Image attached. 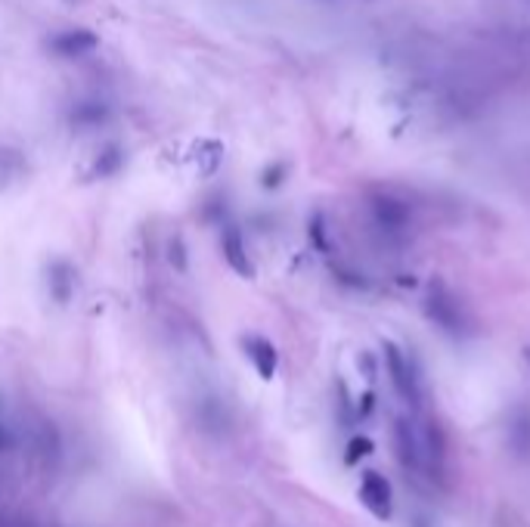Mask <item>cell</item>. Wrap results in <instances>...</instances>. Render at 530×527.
<instances>
[{
	"label": "cell",
	"mask_w": 530,
	"mask_h": 527,
	"mask_svg": "<svg viewBox=\"0 0 530 527\" xmlns=\"http://www.w3.org/2000/svg\"><path fill=\"white\" fill-rule=\"evenodd\" d=\"M394 496H391V484L385 475L379 472H363V481H360V503L366 505L369 512H373L379 522H388L391 512H394Z\"/></svg>",
	"instance_id": "obj_3"
},
{
	"label": "cell",
	"mask_w": 530,
	"mask_h": 527,
	"mask_svg": "<svg viewBox=\"0 0 530 527\" xmlns=\"http://www.w3.org/2000/svg\"><path fill=\"white\" fill-rule=\"evenodd\" d=\"M220 251H223V261L229 264V270H233L236 277H242V279L255 277V264H251V258H248L246 239H242V230L239 227H233V223H229V227L223 230Z\"/></svg>",
	"instance_id": "obj_4"
},
{
	"label": "cell",
	"mask_w": 530,
	"mask_h": 527,
	"mask_svg": "<svg viewBox=\"0 0 530 527\" xmlns=\"http://www.w3.org/2000/svg\"><path fill=\"white\" fill-rule=\"evenodd\" d=\"M527 360H530V348H527Z\"/></svg>",
	"instance_id": "obj_17"
},
{
	"label": "cell",
	"mask_w": 530,
	"mask_h": 527,
	"mask_svg": "<svg viewBox=\"0 0 530 527\" xmlns=\"http://www.w3.org/2000/svg\"><path fill=\"white\" fill-rule=\"evenodd\" d=\"M508 438H512V447L518 450L521 456L530 453V416L525 410L515 413L512 425H508Z\"/></svg>",
	"instance_id": "obj_10"
},
{
	"label": "cell",
	"mask_w": 530,
	"mask_h": 527,
	"mask_svg": "<svg viewBox=\"0 0 530 527\" xmlns=\"http://www.w3.org/2000/svg\"><path fill=\"white\" fill-rule=\"evenodd\" d=\"M373 214H375V221H379V227H385V230H400V227H407V221H409L407 205L391 199V195H375Z\"/></svg>",
	"instance_id": "obj_8"
},
{
	"label": "cell",
	"mask_w": 530,
	"mask_h": 527,
	"mask_svg": "<svg viewBox=\"0 0 530 527\" xmlns=\"http://www.w3.org/2000/svg\"><path fill=\"white\" fill-rule=\"evenodd\" d=\"M382 350H385V367H388L394 391L400 395V400H407L413 410H418V404H422V388H418V378H416L413 367H409L407 354H403L394 341H385L382 344Z\"/></svg>",
	"instance_id": "obj_2"
},
{
	"label": "cell",
	"mask_w": 530,
	"mask_h": 527,
	"mask_svg": "<svg viewBox=\"0 0 530 527\" xmlns=\"http://www.w3.org/2000/svg\"><path fill=\"white\" fill-rule=\"evenodd\" d=\"M242 348H246V357L251 360V367L257 369V376H261L264 382H270L279 367V354H276L274 341L261 339V335H248V339H242Z\"/></svg>",
	"instance_id": "obj_7"
},
{
	"label": "cell",
	"mask_w": 530,
	"mask_h": 527,
	"mask_svg": "<svg viewBox=\"0 0 530 527\" xmlns=\"http://www.w3.org/2000/svg\"><path fill=\"white\" fill-rule=\"evenodd\" d=\"M72 286H75V277H72V267L56 261L53 264V277H50V289L59 301H68V295H72Z\"/></svg>",
	"instance_id": "obj_12"
},
{
	"label": "cell",
	"mask_w": 530,
	"mask_h": 527,
	"mask_svg": "<svg viewBox=\"0 0 530 527\" xmlns=\"http://www.w3.org/2000/svg\"><path fill=\"white\" fill-rule=\"evenodd\" d=\"M109 118V109L96 100H84L72 109V124L75 128H100Z\"/></svg>",
	"instance_id": "obj_9"
},
{
	"label": "cell",
	"mask_w": 530,
	"mask_h": 527,
	"mask_svg": "<svg viewBox=\"0 0 530 527\" xmlns=\"http://www.w3.org/2000/svg\"><path fill=\"white\" fill-rule=\"evenodd\" d=\"M124 165V152L118 150L115 143L112 146H106V150L96 156V161H94V177H112V174L118 171V168Z\"/></svg>",
	"instance_id": "obj_11"
},
{
	"label": "cell",
	"mask_w": 530,
	"mask_h": 527,
	"mask_svg": "<svg viewBox=\"0 0 530 527\" xmlns=\"http://www.w3.org/2000/svg\"><path fill=\"white\" fill-rule=\"evenodd\" d=\"M310 239H313V245H317L319 251H329V242H326V227H323V217H313L310 221Z\"/></svg>",
	"instance_id": "obj_14"
},
{
	"label": "cell",
	"mask_w": 530,
	"mask_h": 527,
	"mask_svg": "<svg viewBox=\"0 0 530 527\" xmlns=\"http://www.w3.org/2000/svg\"><path fill=\"white\" fill-rule=\"evenodd\" d=\"M425 316L450 335H459L465 329L463 307H459V301L453 298V292L446 289L441 279H431L428 283V292H425Z\"/></svg>",
	"instance_id": "obj_1"
},
{
	"label": "cell",
	"mask_w": 530,
	"mask_h": 527,
	"mask_svg": "<svg viewBox=\"0 0 530 527\" xmlns=\"http://www.w3.org/2000/svg\"><path fill=\"white\" fill-rule=\"evenodd\" d=\"M6 450H13V432L0 422V453H6Z\"/></svg>",
	"instance_id": "obj_16"
},
{
	"label": "cell",
	"mask_w": 530,
	"mask_h": 527,
	"mask_svg": "<svg viewBox=\"0 0 530 527\" xmlns=\"http://www.w3.org/2000/svg\"><path fill=\"white\" fill-rule=\"evenodd\" d=\"M394 447L397 459L407 472H422V447H418V432L407 419L394 422Z\"/></svg>",
	"instance_id": "obj_5"
},
{
	"label": "cell",
	"mask_w": 530,
	"mask_h": 527,
	"mask_svg": "<svg viewBox=\"0 0 530 527\" xmlns=\"http://www.w3.org/2000/svg\"><path fill=\"white\" fill-rule=\"evenodd\" d=\"M373 450H375V444H373V441H369V438H363V434H360V438H354L351 444H347L345 466H357V462H360V459H366V456L373 453Z\"/></svg>",
	"instance_id": "obj_13"
},
{
	"label": "cell",
	"mask_w": 530,
	"mask_h": 527,
	"mask_svg": "<svg viewBox=\"0 0 530 527\" xmlns=\"http://www.w3.org/2000/svg\"><path fill=\"white\" fill-rule=\"evenodd\" d=\"M283 174H285V168H283V165L267 168V171H264V180H261V184L267 186V189H274V186H279V180H283Z\"/></svg>",
	"instance_id": "obj_15"
},
{
	"label": "cell",
	"mask_w": 530,
	"mask_h": 527,
	"mask_svg": "<svg viewBox=\"0 0 530 527\" xmlns=\"http://www.w3.org/2000/svg\"><path fill=\"white\" fill-rule=\"evenodd\" d=\"M53 53L66 56V59H78V56H87L100 47V38H96L90 28H72V32H62L50 41Z\"/></svg>",
	"instance_id": "obj_6"
}]
</instances>
